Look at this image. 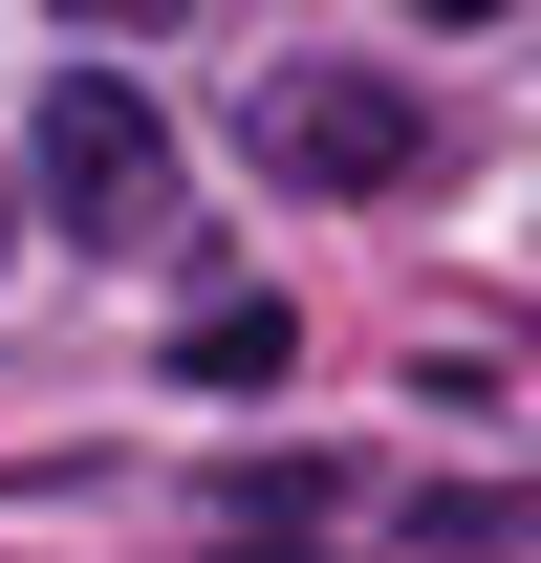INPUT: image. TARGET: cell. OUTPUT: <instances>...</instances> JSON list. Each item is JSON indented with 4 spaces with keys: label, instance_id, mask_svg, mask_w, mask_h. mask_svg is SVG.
Instances as JSON below:
<instances>
[{
    "label": "cell",
    "instance_id": "cell-1",
    "mask_svg": "<svg viewBox=\"0 0 541 563\" xmlns=\"http://www.w3.org/2000/svg\"><path fill=\"white\" fill-rule=\"evenodd\" d=\"M22 174H44V217H66L87 261H152V239L196 217V196H174V109H152L131 66H66V87H44V152H22Z\"/></svg>",
    "mask_w": 541,
    "mask_h": 563
},
{
    "label": "cell",
    "instance_id": "cell-4",
    "mask_svg": "<svg viewBox=\"0 0 541 563\" xmlns=\"http://www.w3.org/2000/svg\"><path fill=\"white\" fill-rule=\"evenodd\" d=\"M411 542H455V563H541V477H455Z\"/></svg>",
    "mask_w": 541,
    "mask_h": 563
},
{
    "label": "cell",
    "instance_id": "cell-6",
    "mask_svg": "<svg viewBox=\"0 0 541 563\" xmlns=\"http://www.w3.org/2000/svg\"><path fill=\"white\" fill-rule=\"evenodd\" d=\"M390 22H498V0H390Z\"/></svg>",
    "mask_w": 541,
    "mask_h": 563
},
{
    "label": "cell",
    "instance_id": "cell-2",
    "mask_svg": "<svg viewBox=\"0 0 541 563\" xmlns=\"http://www.w3.org/2000/svg\"><path fill=\"white\" fill-rule=\"evenodd\" d=\"M239 152H261V196H411L433 174V109L390 66H261L239 87Z\"/></svg>",
    "mask_w": 541,
    "mask_h": 563
},
{
    "label": "cell",
    "instance_id": "cell-3",
    "mask_svg": "<svg viewBox=\"0 0 541 563\" xmlns=\"http://www.w3.org/2000/svg\"><path fill=\"white\" fill-rule=\"evenodd\" d=\"M303 368V325H281L261 282H196V325H174V390H281Z\"/></svg>",
    "mask_w": 541,
    "mask_h": 563
},
{
    "label": "cell",
    "instance_id": "cell-5",
    "mask_svg": "<svg viewBox=\"0 0 541 563\" xmlns=\"http://www.w3.org/2000/svg\"><path fill=\"white\" fill-rule=\"evenodd\" d=\"M66 22H87V44H131V22H174V0H66Z\"/></svg>",
    "mask_w": 541,
    "mask_h": 563
}]
</instances>
